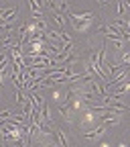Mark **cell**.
<instances>
[{
  "instance_id": "6da1fadb",
  "label": "cell",
  "mask_w": 130,
  "mask_h": 147,
  "mask_svg": "<svg viewBox=\"0 0 130 147\" xmlns=\"http://www.w3.org/2000/svg\"><path fill=\"white\" fill-rule=\"evenodd\" d=\"M67 21L73 25L77 33H85L91 25L96 23V14L94 12H81V14H75V12H67Z\"/></svg>"
},
{
  "instance_id": "7a4b0ae2",
  "label": "cell",
  "mask_w": 130,
  "mask_h": 147,
  "mask_svg": "<svg viewBox=\"0 0 130 147\" xmlns=\"http://www.w3.org/2000/svg\"><path fill=\"white\" fill-rule=\"evenodd\" d=\"M106 131H108L106 125H98V127H94V129H89V131H81V135H83L85 139H89V141H96V139L104 137Z\"/></svg>"
},
{
  "instance_id": "3957f363",
  "label": "cell",
  "mask_w": 130,
  "mask_h": 147,
  "mask_svg": "<svg viewBox=\"0 0 130 147\" xmlns=\"http://www.w3.org/2000/svg\"><path fill=\"white\" fill-rule=\"evenodd\" d=\"M65 12H61V10H49V16L53 18V23L57 25L61 31H65V16H63Z\"/></svg>"
},
{
  "instance_id": "277c9868",
  "label": "cell",
  "mask_w": 130,
  "mask_h": 147,
  "mask_svg": "<svg viewBox=\"0 0 130 147\" xmlns=\"http://www.w3.org/2000/svg\"><path fill=\"white\" fill-rule=\"evenodd\" d=\"M59 113H61V117H63V121H65L67 125L73 123V108H71V106H67V104H59Z\"/></svg>"
},
{
  "instance_id": "5b68a950",
  "label": "cell",
  "mask_w": 130,
  "mask_h": 147,
  "mask_svg": "<svg viewBox=\"0 0 130 147\" xmlns=\"http://www.w3.org/2000/svg\"><path fill=\"white\" fill-rule=\"evenodd\" d=\"M53 133H55V139H57L59 147H69V137H67V133L63 129H55Z\"/></svg>"
},
{
  "instance_id": "8992f818",
  "label": "cell",
  "mask_w": 130,
  "mask_h": 147,
  "mask_svg": "<svg viewBox=\"0 0 130 147\" xmlns=\"http://www.w3.org/2000/svg\"><path fill=\"white\" fill-rule=\"evenodd\" d=\"M114 2H116V16H124V10H126L124 0H114Z\"/></svg>"
},
{
  "instance_id": "52a82bcc",
  "label": "cell",
  "mask_w": 130,
  "mask_h": 147,
  "mask_svg": "<svg viewBox=\"0 0 130 147\" xmlns=\"http://www.w3.org/2000/svg\"><path fill=\"white\" fill-rule=\"evenodd\" d=\"M104 39H106V37H104ZM108 41H112L114 51H122V49H124V41H122V39H108Z\"/></svg>"
},
{
  "instance_id": "ba28073f",
  "label": "cell",
  "mask_w": 130,
  "mask_h": 147,
  "mask_svg": "<svg viewBox=\"0 0 130 147\" xmlns=\"http://www.w3.org/2000/svg\"><path fill=\"white\" fill-rule=\"evenodd\" d=\"M122 63L124 65H130V53H122Z\"/></svg>"
},
{
  "instance_id": "9c48e42d",
  "label": "cell",
  "mask_w": 130,
  "mask_h": 147,
  "mask_svg": "<svg viewBox=\"0 0 130 147\" xmlns=\"http://www.w3.org/2000/svg\"><path fill=\"white\" fill-rule=\"evenodd\" d=\"M96 2H98L100 6H108V2H110V0H96Z\"/></svg>"
},
{
  "instance_id": "30bf717a",
  "label": "cell",
  "mask_w": 130,
  "mask_h": 147,
  "mask_svg": "<svg viewBox=\"0 0 130 147\" xmlns=\"http://www.w3.org/2000/svg\"><path fill=\"white\" fill-rule=\"evenodd\" d=\"M128 133H130V129H128Z\"/></svg>"
}]
</instances>
